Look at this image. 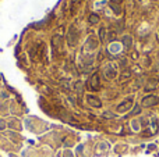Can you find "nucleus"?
I'll return each mask as SVG.
<instances>
[{
  "mask_svg": "<svg viewBox=\"0 0 159 157\" xmlns=\"http://www.w3.org/2000/svg\"><path fill=\"white\" fill-rule=\"evenodd\" d=\"M159 103V97L158 96H153V94H149V96H145L142 99V106L144 107H152L156 106Z\"/></svg>",
  "mask_w": 159,
  "mask_h": 157,
  "instance_id": "obj_1",
  "label": "nucleus"
},
{
  "mask_svg": "<svg viewBox=\"0 0 159 157\" xmlns=\"http://www.w3.org/2000/svg\"><path fill=\"white\" fill-rule=\"evenodd\" d=\"M131 107V100H128V101H123L120 106L117 107V111H120V113H123V111H127L128 108Z\"/></svg>",
  "mask_w": 159,
  "mask_h": 157,
  "instance_id": "obj_2",
  "label": "nucleus"
},
{
  "mask_svg": "<svg viewBox=\"0 0 159 157\" xmlns=\"http://www.w3.org/2000/svg\"><path fill=\"white\" fill-rule=\"evenodd\" d=\"M156 86H158V79H151V81H148V85L145 86V90H153Z\"/></svg>",
  "mask_w": 159,
  "mask_h": 157,
  "instance_id": "obj_3",
  "label": "nucleus"
},
{
  "mask_svg": "<svg viewBox=\"0 0 159 157\" xmlns=\"http://www.w3.org/2000/svg\"><path fill=\"white\" fill-rule=\"evenodd\" d=\"M91 88L94 89V90H98L99 88V83H98V75H94L91 78Z\"/></svg>",
  "mask_w": 159,
  "mask_h": 157,
  "instance_id": "obj_4",
  "label": "nucleus"
},
{
  "mask_svg": "<svg viewBox=\"0 0 159 157\" xmlns=\"http://www.w3.org/2000/svg\"><path fill=\"white\" fill-rule=\"evenodd\" d=\"M88 100L92 103V106H96V107H99L101 106V101L98 100V99H95V97H92V96H89L88 97Z\"/></svg>",
  "mask_w": 159,
  "mask_h": 157,
  "instance_id": "obj_5",
  "label": "nucleus"
},
{
  "mask_svg": "<svg viewBox=\"0 0 159 157\" xmlns=\"http://www.w3.org/2000/svg\"><path fill=\"white\" fill-rule=\"evenodd\" d=\"M123 42H124V44H126L127 47H130V46H131V38H130V36H126V38L123 39Z\"/></svg>",
  "mask_w": 159,
  "mask_h": 157,
  "instance_id": "obj_6",
  "label": "nucleus"
},
{
  "mask_svg": "<svg viewBox=\"0 0 159 157\" xmlns=\"http://www.w3.org/2000/svg\"><path fill=\"white\" fill-rule=\"evenodd\" d=\"M152 128H153V133L158 132V121H156V119H153L152 121Z\"/></svg>",
  "mask_w": 159,
  "mask_h": 157,
  "instance_id": "obj_7",
  "label": "nucleus"
},
{
  "mask_svg": "<svg viewBox=\"0 0 159 157\" xmlns=\"http://www.w3.org/2000/svg\"><path fill=\"white\" fill-rule=\"evenodd\" d=\"M89 21H91V22H98V17H96V14H92L91 18H89Z\"/></svg>",
  "mask_w": 159,
  "mask_h": 157,
  "instance_id": "obj_8",
  "label": "nucleus"
}]
</instances>
